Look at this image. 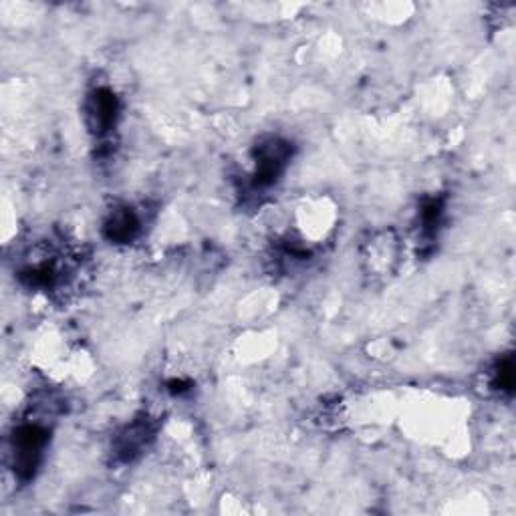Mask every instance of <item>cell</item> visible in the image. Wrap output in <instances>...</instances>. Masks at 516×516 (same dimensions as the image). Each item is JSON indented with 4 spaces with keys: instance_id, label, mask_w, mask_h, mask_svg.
<instances>
[{
    "instance_id": "5",
    "label": "cell",
    "mask_w": 516,
    "mask_h": 516,
    "mask_svg": "<svg viewBox=\"0 0 516 516\" xmlns=\"http://www.w3.org/2000/svg\"><path fill=\"white\" fill-rule=\"evenodd\" d=\"M154 426L150 418H138L129 426L121 430V434L115 438L113 452L121 462H134L154 440Z\"/></svg>"
},
{
    "instance_id": "7",
    "label": "cell",
    "mask_w": 516,
    "mask_h": 516,
    "mask_svg": "<svg viewBox=\"0 0 516 516\" xmlns=\"http://www.w3.org/2000/svg\"><path fill=\"white\" fill-rule=\"evenodd\" d=\"M446 206L440 198H426L418 212V224H420V236L428 242H432L438 236L440 224L444 220Z\"/></svg>"
},
{
    "instance_id": "3",
    "label": "cell",
    "mask_w": 516,
    "mask_h": 516,
    "mask_svg": "<svg viewBox=\"0 0 516 516\" xmlns=\"http://www.w3.org/2000/svg\"><path fill=\"white\" fill-rule=\"evenodd\" d=\"M83 117L95 142H109L121 119V101L113 87L95 85L93 89H89L83 103Z\"/></svg>"
},
{
    "instance_id": "8",
    "label": "cell",
    "mask_w": 516,
    "mask_h": 516,
    "mask_svg": "<svg viewBox=\"0 0 516 516\" xmlns=\"http://www.w3.org/2000/svg\"><path fill=\"white\" fill-rule=\"evenodd\" d=\"M492 385L494 390L498 392H512V385H514V365H512V357H504L496 363L494 373H492Z\"/></svg>"
},
{
    "instance_id": "6",
    "label": "cell",
    "mask_w": 516,
    "mask_h": 516,
    "mask_svg": "<svg viewBox=\"0 0 516 516\" xmlns=\"http://www.w3.org/2000/svg\"><path fill=\"white\" fill-rule=\"evenodd\" d=\"M396 256H398V240L390 232H385L369 240L365 261L369 263V269L385 273V271H392L394 263L398 261Z\"/></svg>"
},
{
    "instance_id": "1",
    "label": "cell",
    "mask_w": 516,
    "mask_h": 516,
    "mask_svg": "<svg viewBox=\"0 0 516 516\" xmlns=\"http://www.w3.org/2000/svg\"><path fill=\"white\" fill-rule=\"evenodd\" d=\"M51 442V422L45 412L23 416L9 438V462L15 478L21 482L35 480L43 466Z\"/></svg>"
},
{
    "instance_id": "4",
    "label": "cell",
    "mask_w": 516,
    "mask_h": 516,
    "mask_svg": "<svg viewBox=\"0 0 516 516\" xmlns=\"http://www.w3.org/2000/svg\"><path fill=\"white\" fill-rule=\"evenodd\" d=\"M144 232V216L136 206H115L105 222L103 234L111 244H132Z\"/></svg>"
},
{
    "instance_id": "2",
    "label": "cell",
    "mask_w": 516,
    "mask_h": 516,
    "mask_svg": "<svg viewBox=\"0 0 516 516\" xmlns=\"http://www.w3.org/2000/svg\"><path fill=\"white\" fill-rule=\"evenodd\" d=\"M248 186L254 192H267L279 184L293 160V144L281 136H269L258 142L250 154Z\"/></svg>"
}]
</instances>
